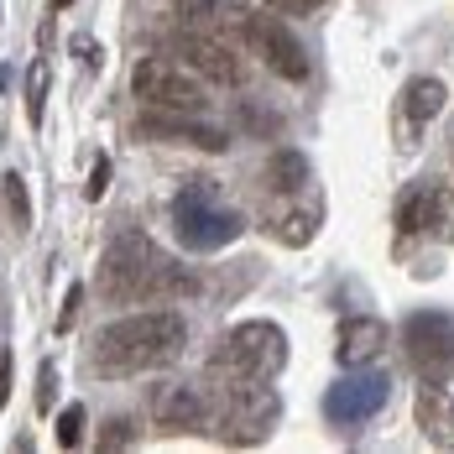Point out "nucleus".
Listing matches in <instances>:
<instances>
[{"mask_svg":"<svg viewBox=\"0 0 454 454\" xmlns=\"http://www.w3.org/2000/svg\"><path fill=\"white\" fill-rule=\"evenodd\" d=\"M188 350V318L178 309H146L105 324L94 334V365L99 376H141L162 371Z\"/></svg>","mask_w":454,"mask_h":454,"instance_id":"1","label":"nucleus"},{"mask_svg":"<svg viewBox=\"0 0 454 454\" xmlns=\"http://www.w3.org/2000/svg\"><path fill=\"white\" fill-rule=\"evenodd\" d=\"M105 303H141V298H183L199 282L183 272L178 262H168L157 251V240L146 230H121L110 240V251L99 256V277H94Z\"/></svg>","mask_w":454,"mask_h":454,"instance_id":"2","label":"nucleus"},{"mask_svg":"<svg viewBox=\"0 0 454 454\" xmlns=\"http://www.w3.org/2000/svg\"><path fill=\"white\" fill-rule=\"evenodd\" d=\"M282 365H287V334L272 318H246V324L225 329V340L215 350V376H225V381H272Z\"/></svg>","mask_w":454,"mask_h":454,"instance_id":"3","label":"nucleus"},{"mask_svg":"<svg viewBox=\"0 0 454 454\" xmlns=\"http://www.w3.org/2000/svg\"><path fill=\"white\" fill-rule=\"evenodd\" d=\"M220 381V418H215V434L225 439V444H267L277 428V392L272 381H225V376H215Z\"/></svg>","mask_w":454,"mask_h":454,"instance_id":"4","label":"nucleus"},{"mask_svg":"<svg viewBox=\"0 0 454 454\" xmlns=\"http://www.w3.org/2000/svg\"><path fill=\"white\" fill-rule=\"evenodd\" d=\"M131 90L146 110H162V115H199L209 105V84L193 68H183L173 52L141 58L137 74H131Z\"/></svg>","mask_w":454,"mask_h":454,"instance_id":"5","label":"nucleus"},{"mask_svg":"<svg viewBox=\"0 0 454 454\" xmlns=\"http://www.w3.org/2000/svg\"><path fill=\"white\" fill-rule=\"evenodd\" d=\"M240 230H246V215L225 209L209 183H193L173 199V235H178L183 251H220Z\"/></svg>","mask_w":454,"mask_h":454,"instance_id":"6","label":"nucleus"},{"mask_svg":"<svg viewBox=\"0 0 454 454\" xmlns=\"http://www.w3.org/2000/svg\"><path fill=\"white\" fill-rule=\"evenodd\" d=\"M152 418L162 434H215L220 418V381H157L152 387Z\"/></svg>","mask_w":454,"mask_h":454,"instance_id":"7","label":"nucleus"},{"mask_svg":"<svg viewBox=\"0 0 454 454\" xmlns=\"http://www.w3.org/2000/svg\"><path fill=\"white\" fill-rule=\"evenodd\" d=\"M403 345H408V361L423 381H454V318L450 314H439V309L408 314Z\"/></svg>","mask_w":454,"mask_h":454,"instance_id":"8","label":"nucleus"},{"mask_svg":"<svg viewBox=\"0 0 454 454\" xmlns=\"http://www.w3.org/2000/svg\"><path fill=\"white\" fill-rule=\"evenodd\" d=\"M230 27L262 52V63L272 68L277 79H287V84H303V79H309V52H303V43H298L282 21H272V16H251V11H235Z\"/></svg>","mask_w":454,"mask_h":454,"instance_id":"9","label":"nucleus"},{"mask_svg":"<svg viewBox=\"0 0 454 454\" xmlns=\"http://www.w3.org/2000/svg\"><path fill=\"white\" fill-rule=\"evenodd\" d=\"M162 47L178 58L183 68H193L204 84H215V90H235V84H240V63H235V52H230L209 27H178Z\"/></svg>","mask_w":454,"mask_h":454,"instance_id":"10","label":"nucleus"},{"mask_svg":"<svg viewBox=\"0 0 454 454\" xmlns=\"http://www.w3.org/2000/svg\"><path fill=\"white\" fill-rule=\"evenodd\" d=\"M387 397H392V381H387L381 371H371V376H345V381H334V387H329L324 412H329V423L356 428V423H365L371 412H381Z\"/></svg>","mask_w":454,"mask_h":454,"instance_id":"11","label":"nucleus"},{"mask_svg":"<svg viewBox=\"0 0 454 454\" xmlns=\"http://www.w3.org/2000/svg\"><path fill=\"white\" fill-rule=\"evenodd\" d=\"M397 230L403 235H454L450 188H408L397 199Z\"/></svg>","mask_w":454,"mask_h":454,"instance_id":"12","label":"nucleus"},{"mask_svg":"<svg viewBox=\"0 0 454 454\" xmlns=\"http://www.w3.org/2000/svg\"><path fill=\"white\" fill-rule=\"evenodd\" d=\"M381 350H387V324L381 318H371V314L340 318V329H334V361L345 365V371L371 365Z\"/></svg>","mask_w":454,"mask_h":454,"instance_id":"13","label":"nucleus"},{"mask_svg":"<svg viewBox=\"0 0 454 454\" xmlns=\"http://www.w3.org/2000/svg\"><path fill=\"white\" fill-rule=\"evenodd\" d=\"M137 131L152 141H188V146H204V152H225L230 146V137L220 126H199L193 115H162V110H146Z\"/></svg>","mask_w":454,"mask_h":454,"instance_id":"14","label":"nucleus"},{"mask_svg":"<svg viewBox=\"0 0 454 454\" xmlns=\"http://www.w3.org/2000/svg\"><path fill=\"white\" fill-rule=\"evenodd\" d=\"M418 423H423V434H428L439 450H454V392H450V381H423V392H418Z\"/></svg>","mask_w":454,"mask_h":454,"instance_id":"15","label":"nucleus"},{"mask_svg":"<svg viewBox=\"0 0 454 454\" xmlns=\"http://www.w3.org/2000/svg\"><path fill=\"white\" fill-rule=\"evenodd\" d=\"M444 105H450V84H444L439 74H418V79H408V90H403V115H408L412 126H428Z\"/></svg>","mask_w":454,"mask_h":454,"instance_id":"16","label":"nucleus"},{"mask_svg":"<svg viewBox=\"0 0 454 454\" xmlns=\"http://www.w3.org/2000/svg\"><path fill=\"white\" fill-rule=\"evenodd\" d=\"M318 225H324V199H309L303 209H287V220H277L272 235L282 246H309L318 235Z\"/></svg>","mask_w":454,"mask_h":454,"instance_id":"17","label":"nucleus"},{"mask_svg":"<svg viewBox=\"0 0 454 454\" xmlns=\"http://www.w3.org/2000/svg\"><path fill=\"white\" fill-rule=\"evenodd\" d=\"M303 183H309V157L303 152H277L267 162V188L272 193H298Z\"/></svg>","mask_w":454,"mask_h":454,"instance_id":"18","label":"nucleus"},{"mask_svg":"<svg viewBox=\"0 0 454 454\" xmlns=\"http://www.w3.org/2000/svg\"><path fill=\"white\" fill-rule=\"evenodd\" d=\"M0 193H5V209H11V225L16 230H32V193H27V178L11 168L0 173Z\"/></svg>","mask_w":454,"mask_h":454,"instance_id":"19","label":"nucleus"},{"mask_svg":"<svg viewBox=\"0 0 454 454\" xmlns=\"http://www.w3.org/2000/svg\"><path fill=\"white\" fill-rule=\"evenodd\" d=\"M84 434H90V412H84V403H68V408L58 412V428H52L58 450H79Z\"/></svg>","mask_w":454,"mask_h":454,"instance_id":"20","label":"nucleus"},{"mask_svg":"<svg viewBox=\"0 0 454 454\" xmlns=\"http://www.w3.org/2000/svg\"><path fill=\"white\" fill-rule=\"evenodd\" d=\"M178 16L183 27H209L215 16H225V0H157Z\"/></svg>","mask_w":454,"mask_h":454,"instance_id":"21","label":"nucleus"},{"mask_svg":"<svg viewBox=\"0 0 454 454\" xmlns=\"http://www.w3.org/2000/svg\"><path fill=\"white\" fill-rule=\"evenodd\" d=\"M131 444H137V423H131V418H121V412H115V418H110V423H105V434H99V439H94V450H99V454L131 450Z\"/></svg>","mask_w":454,"mask_h":454,"instance_id":"22","label":"nucleus"},{"mask_svg":"<svg viewBox=\"0 0 454 454\" xmlns=\"http://www.w3.org/2000/svg\"><path fill=\"white\" fill-rule=\"evenodd\" d=\"M43 110H47V63H32L27 68V121L43 126Z\"/></svg>","mask_w":454,"mask_h":454,"instance_id":"23","label":"nucleus"},{"mask_svg":"<svg viewBox=\"0 0 454 454\" xmlns=\"http://www.w3.org/2000/svg\"><path fill=\"white\" fill-rule=\"evenodd\" d=\"M84 298H90V293H84L79 282H74V287L63 293V314H58V334H74V324H79V314H84Z\"/></svg>","mask_w":454,"mask_h":454,"instance_id":"24","label":"nucleus"},{"mask_svg":"<svg viewBox=\"0 0 454 454\" xmlns=\"http://www.w3.org/2000/svg\"><path fill=\"white\" fill-rule=\"evenodd\" d=\"M262 5H267L272 16H314L324 0H262Z\"/></svg>","mask_w":454,"mask_h":454,"instance_id":"25","label":"nucleus"},{"mask_svg":"<svg viewBox=\"0 0 454 454\" xmlns=\"http://www.w3.org/2000/svg\"><path fill=\"white\" fill-rule=\"evenodd\" d=\"M52 397H58V365L47 361V365H43V376H37V412L52 408Z\"/></svg>","mask_w":454,"mask_h":454,"instance_id":"26","label":"nucleus"},{"mask_svg":"<svg viewBox=\"0 0 454 454\" xmlns=\"http://www.w3.org/2000/svg\"><path fill=\"white\" fill-rule=\"evenodd\" d=\"M105 188H110V157H94V173H90V199H105Z\"/></svg>","mask_w":454,"mask_h":454,"instance_id":"27","label":"nucleus"},{"mask_svg":"<svg viewBox=\"0 0 454 454\" xmlns=\"http://www.w3.org/2000/svg\"><path fill=\"white\" fill-rule=\"evenodd\" d=\"M11 403V350L0 356V408Z\"/></svg>","mask_w":454,"mask_h":454,"instance_id":"28","label":"nucleus"},{"mask_svg":"<svg viewBox=\"0 0 454 454\" xmlns=\"http://www.w3.org/2000/svg\"><path fill=\"white\" fill-rule=\"evenodd\" d=\"M5 84H11V68H5V63H0V94H5Z\"/></svg>","mask_w":454,"mask_h":454,"instance_id":"29","label":"nucleus"},{"mask_svg":"<svg viewBox=\"0 0 454 454\" xmlns=\"http://www.w3.org/2000/svg\"><path fill=\"white\" fill-rule=\"evenodd\" d=\"M68 5H74V0H52V11H68Z\"/></svg>","mask_w":454,"mask_h":454,"instance_id":"30","label":"nucleus"}]
</instances>
